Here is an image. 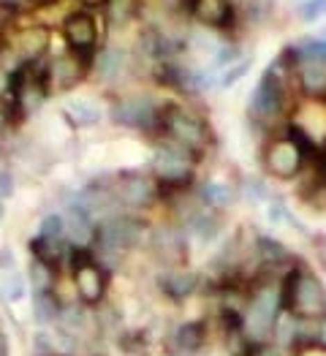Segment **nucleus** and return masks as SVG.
Wrapping results in <instances>:
<instances>
[{"label":"nucleus","mask_w":326,"mask_h":356,"mask_svg":"<svg viewBox=\"0 0 326 356\" xmlns=\"http://www.w3.org/2000/svg\"><path fill=\"white\" fill-rule=\"evenodd\" d=\"M158 136L163 142H172L177 147L193 152L202 158L212 145V131L196 112L179 106V104H163L158 118Z\"/></svg>","instance_id":"f257e3e1"},{"label":"nucleus","mask_w":326,"mask_h":356,"mask_svg":"<svg viewBox=\"0 0 326 356\" xmlns=\"http://www.w3.org/2000/svg\"><path fill=\"white\" fill-rule=\"evenodd\" d=\"M313 149H316V145L310 139H304L294 125H288L283 134L269 136L261 161H264V169H267L269 177L294 179L302 175V169L310 161Z\"/></svg>","instance_id":"f03ea898"},{"label":"nucleus","mask_w":326,"mask_h":356,"mask_svg":"<svg viewBox=\"0 0 326 356\" xmlns=\"http://www.w3.org/2000/svg\"><path fill=\"white\" fill-rule=\"evenodd\" d=\"M283 310H291L302 318H318L326 313V289L321 277L307 267H291L280 280Z\"/></svg>","instance_id":"7ed1b4c3"},{"label":"nucleus","mask_w":326,"mask_h":356,"mask_svg":"<svg viewBox=\"0 0 326 356\" xmlns=\"http://www.w3.org/2000/svg\"><path fill=\"white\" fill-rule=\"evenodd\" d=\"M196 163L199 158L193 152L161 139V147L155 149V158L149 163L152 179L158 182V199H163L166 193L185 191L196 177Z\"/></svg>","instance_id":"20e7f679"},{"label":"nucleus","mask_w":326,"mask_h":356,"mask_svg":"<svg viewBox=\"0 0 326 356\" xmlns=\"http://www.w3.org/2000/svg\"><path fill=\"white\" fill-rule=\"evenodd\" d=\"M283 310L280 302V283H272L267 277H256L247 289V305L242 313V329L250 334L253 343H261L272 334L275 318Z\"/></svg>","instance_id":"39448f33"},{"label":"nucleus","mask_w":326,"mask_h":356,"mask_svg":"<svg viewBox=\"0 0 326 356\" xmlns=\"http://www.w3.org/2000/svg\"><path fill=\"white\" fill-rule=\"evenodd\" d=\"M106 33H109V25L101 11L74 8L60 22V35L65 41V49L79 52L85 58H95V52L106 44Z\"/></svg>","instance_id":"423d86ee"},{"label":"nucleus","mask_w":326,"mask_h":356,"mask_svg":"<svg viewBox=\"0 0 326 356\" xmlns=\"http://www.w3.org/2000/svg\"><path fill=\"white\" fill-rule=\"evenodd\" d=\"M65 264L71 269L74 289H76V297L82 299V305H90V307L101 305L109 289V269H104L92 259L90 248H71Z\"/></svg>","instance_id":"0eeeda50"},{"label":"nucleus","mask_w":326,"mask_h":356,"mask_svg":"<svg viewBox=\"0 0 326 356\" xmlns=\"http://www.w3.org/2000/svg\"><path fill=\"white\" fill-rule=\"evenodd\" d=\"M161 106L152 95L147 92H136V95H122L112 104V120L117 125L133 128V131H155L158 134V118H161Z\"/></svg>","instance_id":"6e6552de"},{"label":"nucleus","mask_w":326,"mask_h":356,"mask_svg":"<svg viewBox=\"0 0 326 356\" xmlns=\"http://www.w3.org/2000/svg\"><path fill=\"white\" fill-rule=\"evenodd\" d=\"M92 58H85L79 52L63 49L60 55L47 60V88L52 92H68L88 79Z\"/></svg>","instance_id":"1a4fd4ad"},{"label":"nucleus","mask_w":326,"mask_h":356,"mask_svg":"<svg viewBox=\"0 0 326 356\" xmlns=\"http://www.w3.org/2000/svg\"><path fill=\"white\" fill-rule=\"evenodd\" d=\"M185 14L199 28L215 30V33H231L239 25V11L231 0H188Z\"/></svg>","instance_id":"9d476101"},{"label":"nucleus","mask_w":326,"mask_h":356,"mask_svg":"<svg viewBox=\"0 0 326 356\" xmlns=\"http://www.w3.org/2000/svg\"><path fill=\"white\" fill-rule=\"evenodd\" d=\"M112 188L120 207L125 209H147L158 202V182L142 172H117L112 175Z\"/></svg>","instance_id":"9b49d317"},{"label":"nucleus","mask_w":326,"mask_h":356,"mask_svg":"<svg viewBox=\"0 0 326 356\" xmlns=\"http://www.w3.org/2000/svg\"><path fill=\"white\" fill-rule=\"evenodd\" d=\"M182 232L207 245V242H215V239L220 237L223 220H220V215H218L215 209L199 202L196 207H190L182 215Z\"/></svg>","instance_id":"f8f14e48"},{"label":"nucleus","mask_w":326,"mask_h":356,"mask_svg":"<svg viewBox=\"0 0 326 356\" xmlns=\"http://www.w3.org/2000/svg\"><path fill=\"white\" fill-rule=\"evenodd\" d=\"M125 68H128V52H125L122 47H115V44H104V47L95 52V58H92L90 74H92L95 79L112 85V82H117L120 76L125 74Z\"/></svg>","instance_id":"ddd939ff"},{"label":"nucleus","mask_w":326,"mask_h":356,"mask_svg":"<svg viewBox=\"0 0 326 356\" xmlns=\"http://www.w3.org/2000/svg\"><path fill=\"white\" fill-rule=\"evenodd\" d=\"M152 250L161 264L166 267H182L188 259V245H185V232L182 229H161L152 237Z\"/></svg>","instance_id":"4468645a"},{"label":"nucleus","mask_w":326,"mask_h":356,"mask_svg":"<svg viewBox=\"0 0 326 356\" xmlns=\"http://www.w3.org/2000/svg\"><path fill=\"white\" fill-rule=\"evenodd\" d=\"M294 79L302 95L307 98H324L326 95V63L299 60L294 63Z\"/></svg>","instance_id":"2eb2a0df"},{"label":"nucleus","mask_w":326,"mask_h":356,"mask_svg":"<svg viewBox=\"0 0 326 356\" xmlns=\"http://www.w3.org/2000/svg\"><path fill=\"white\" fill-rule=\"evenodd\" d=\"M163 294L172 299H185L190 297L196 289H199V277L185 267H169L161 277H158Z\"/></svg>","instance_id":"dca6fc26"},{"label":"nucleus","mask_w":326,"mask_h":356,"mask_svg":"<svg viewBox=\"0 0 326 356\" xmlns=\"http://www.w3.org/2000/svg\"><path fill=\"white\" fill-rule=\"evenodd\" d=\"M106 17V25L112 28H128L142 17V0H109L101 11Z\"/></svg>","instance_id":"f3484780"},{"label":"nucleus","mask_w":326,"mask_h":356,"mask_svg":"<svg viewBox=\"0 0 326 356\" xmlns=\"http://www.w3.org/2000/svg\"><path fill=\"white\" fill-rule=\"evenodd\" d=\"M68 250H71L68 239H47V237L30 239V256H35V259H41V261H47L52 267H58L60 261L68 259Z\"/></svg>","instance_id":"a211bd4d"},{"label":"nucleus","mask_w":326,"mask_h":356,"mask_svg":"<svg viewBox=\"0 0 326 356\" xmlns=\"http://www.w3.org/2000/svg\"><path fill=\"white\" fill-rule=\"evenodd\" d=\"M63 115L68 118V122L74 128H90V125H95L101 120V109L92 101H88V98H71L63 106Z\"/></svg>","instance_id":"6ab92c4d"},{"label":"nucleus","mask_w":326,"mask_h":356,"mask_svg":"<svg viewBox=\"0 0 326 356\" xmlns=\"http://www.w3.org/2000/svg\"><path fill=\"white\" fill-rule=\"evenodd\" d=\"M204 340H207V327L202 321H188V324L177 327L172 343L177 346V351H182V354H196L204 346Z\"/></svg>","instance_id":"aec40b11"},{"label":"nucleus","mask_w":326,"mask_h":356,"mask_svg":"<svg viewBox=\"0 0 326 356\" xmlns=\"http://www.w3.org/2000/svg\"><path fill=\"white\" fill-rule=\"evenodd\" d=\"M28 283L33 286V294L38 291H55L58 286V267L30 256V264H28Z\"/></svg>","instance_id":"412c9836"},{"label":"nucleus","mask_w":326,"mask_h":356,"mask_svg":"<svg viewBox=\"0 0 326 356\" xmlns=\"http://www.w3.org/2000/svg\"><path fill=\"white\" fill-rule=\"evenodd\" d=\"M272 337L280 348H291L299 343V316L291 310H280L272 327Z\"/></svg>","instance_id":"4be33fe9"},{"label":"nucleus","mask_w":326,"mask_h":356,"mask_svg":"<svg viewBox=\"0 0 326 356\" xmlns=\"http://www.w3.org/2000/svg\"><path fill=\"white\" fill-rule=\"evenodd\" d=\"M60 299L55 297V291H38L33 294V318L35 324L41 327H49L58 321V313H60Z\"/></svg>","instance_id":"5701e85b"},{"label":"nucleus","mask_w":326,"mask_h":356,"mask_svg":"<svg viewBox=\"0 0 326 356\" xmlns=\"http://www.w3.org/2000/svg\"><path fill=\"white\" fill-rule=\"evenodd\" d=\"M199 202L212 209H223L234 202V191L229 185H223V182L207 179V182L199 185Z\"/></svg>","instance_id":"b1692460"},{"label":"nucleus","mask_w":326,"mask_h":356,"mask_svg":"<svg viewBox=\"0 0 326 356\" xmlns=\"http://www.w3.org/2000/svg\"><path fill=\"white\" fill-rule=\"evenodd\" d=\"M256 256H259V261L267 269H275L288 261L286 245L280 239H272V237H259V242H256Z\"/></svg>","instance_id":"393cba45"},{"label":"nucleus","mask_w":326,"mask_h":356,"mask_svg":"<svg viewBox=\"0 0 326 356\" xmlns=\"http://www.w3.org/2000/svg\"><path fill=\"white\" fill-rule=\"evenodd\" d=\"M58 327L65 337L79 334V332H85V327H88V316H85V310L79 305H63L58 313Z\"/></svg>","instance_id":"a878e982"},{"label":"nucleus","mask_w":326,"mask_h":356,"mask_svg":"<svg viewBox=\"0 0 326 356\" xmlns=\"http://www.w3.org/2000/svg\"><path fill=\"white\" fill-rule=\"evenodd\" d=\"M0 294L3 299L11 305V302H19V299L28 294V277L17 269L11 272H3V286H0Z\"/></svg>","instance_id":"bb28decb"},{"label":"nucleus","mask_w":326,"mask_h":356,"mask_svg":"<svg viewBox=\"0 0 326 356\" xmlns=\"http://www.w3.org/2000/svg\"><path fill=\"white\" fill-rule=\"evenodd\" d=\"M226 348H229V356H253L256 354V343L250 340V334H247L242 327L226 332Z\"/></svg>","instance_id":"cd10ccee"},{"label":"nucleus","mask_w":326,"mask_h":356,"mask_svg":"<svg viewBox=\"0 0 326 356\" xmlns=\"http://www.w3.org/2000/svg\"><path fill=\"white\" fill-rule=\"evenodd\" d=\"M242 58V49H239L234 41H223V44H218V49L212 52V65H215V71H226L229 65H234L237 60Z\"/></svg>","instance_id":"c85d7f7f"},{"label":"nucleus","mask_w":326,"mask_h":356,"mask_svg":"<svg viewBox=\"0 0 326 356\" xmlns=\"http://www.w3.org/2000/svg\"><path fill=\"white\" fill-rule=\"evenodd\" d=\"M38 237L47 239H65V215L60 212H49L41 218L38 223Z\"/></svg>","instance_id":"c756f323"},{"label":"nucleus","mask_w":326,"mask_h":356,"mask_svg":"<svg viewBox=\"0 0 326 356\" xmlns=\"http://www.w3.org/2000/svg\"><path fill=\"white\" fill-rule=\"evenodd\" d=\"M242 196L247 199V202H253V204H259V202H267L269 199V188L264 179L259 177H247L242 182Z\"/></svg>","instance_id":"7c9ffc66"},{"label":"nucleus","mask_w":326,"mask_h":356,"mask_svg":"<svg viewBox=\"0 0 326 356\" xmlns=\"http://www.w3.org/2000/svg\"><path fill=\"white\" fill-rule=\"evenodd\" d=\"M95 324L104 329V332H115L120 329V313L112 305H95Z\"/></svg>","instance_id":"2f4dec72"},{"label":"nucleus","mask_w":326,"mask_h":356,"mask_svg":"<svg viewBox=\"0 0 326 356\" xmlns=\"http://www.w3.org/2000/svg\"><path fill=\"white\" fill-rule=\"evenodd\" d=\"M297 11L302 22H318L321 17H326V0H302Z\"/></svg>","instance_id":"473e14b6"},{"label":"nucleus","mask_w":326,"mask_h":356,"mask_svg":"<svg viewBox=\"0 0 326 356\" xmlns=\"http://www.w3.org/2000/svg\"><path fill=\"white\" fill-rule=\"evenodd\" d=\"M250 65H253V60H250V58H239L234 65H229V68L220 74V85H223V88H229V85L239 82V79H242V76L250 71Z\"/></svg>","instance_id":"72a5a7b5"},{"label":"nucleus","mask_w":326,"mask_h":356,"mask_svg":"<svg viewBox=\"0 0 326 356\" xmlns=\"http://www.w3.org/2000/svg\"><path fill=\"white\" fill-rule=\"evenodd\" d=\"M33 354L35 356H55V343H52L44 332H38V334L33 337Z\"/></svg>","instance_id":"f704fd0d"},{"label":"nucleus","mask_w":326,"mask_h":356,"mask_svg":"<svg viewBox=\"0 0 326 356\" xmlns=\"http://www.w3.org/2000/svg\"><path fill=\"white\" fill-rule=\"evenodd\" d=\"M269 220L272 223H291V215H288V209H286V204L280 199H272V204H269Z\"/></svg>","instance_id":"c9c22d12"},{"label":"nucleus","mask_w":326,"mask_h":356,"mask_svg":"<svg viewBox=\"0 0 326 356\" xmlns=\"http://www.w3.org/2000/svg\"><path fill=\"white\" fill-rule=\"evenodd\" d=\"M122 346H125V351L128 354H145V340H142V334H128V337H122Z\"/></svg>","instance_id":"e433bc0d"},{"label":"nucleus","mask_w":326,"mask_h":356,"mask_svg":"<svg viewBox=\"0 0 326 356\" xmlns=\"http://www.w3.org/2000/svg\"><path fill=\"white\" fill-rule=\"evenodd\" d=\"M313 346H318V348L326 351V313H321L316 318V340H313Z\"/></svg>","instance_id":"4c0bfd02"},{"label":"nucleus","mask_w":326,"mask_h":356,"mask_svg":"<svg viewBox=\"0 0 326 356\" xmlns=\"http://www.w3.org/2000/svg\"><path fill=\"white\" fill-rule=\"evenodd\" d=\"M65 0H25V11H44V8H58Z\"/></svg>","instance_id":"58836bf2"},{"label":"nucleus","mask_w":326,"mask_h":356,"mask_svg":"<svg viewBox=\"0 0 326 356\" xmlns=\"http://www.w3.org/2000/svg\"><path fill=\"white\" fill-rule=\"evenodd\" d=\"M14 193V177L8 169H0V196H11Z\"/></svg>","instance_id":"ea45409f"},{"label":"nucleus","mask_w":326,"mask_h":356,"mask_svg":"<svg viewBox=\"0 0 326 356\" xmlns=\"http://www.w3.org/2000/svg\"><path fill=\"white\" fill-rule=\"evenodd\" d=\"M14 267V253L11 248H0V272H11Z\"/></svg>","instance_id":"a19ab883"},{"label":"nucleus","mask_w":326,"mask_h":356,"mask_svg":"<svg viewBox=\"0 0 326 356\" xmlns=\"http://www.w3.org/2000/svg\"><path fill=\"white\" fill-rule=\"evenodd\" d=\"M109 0H76V8H88V11H104Z\"/></svg>","instance_id":"79ce46f5"},{"label":"nucleus","mask_w":326,"mask_h":356,"mask_svg":"<svg viewBox=\"0 0 326 356\" xmlns=\"http://www.w3.org/2000/svg\"><path fill=\"white\" fill-rule=\"evenodd\" d=\"M253 356H286L280 346H256V354Z\"/></svg>","instance_id":"37998d69"},{"label":"nucleus","mask_w":326,"mask_h":356,"mask_svg":"<svg viewBox=\"0 0 326 356\" xmlns=\"http://www.w3.org/2000/svg\"><path fill=\"white\" fill-rule=\"evenodd\" d=\"M318 169H321V179H324V185H326V149L318 155Z\"/></svg>","instance_id":"c03bdc74"},{"label":"nucleus","mask_w":326,"mask_h":356,"mask_svg":"<svg viewBox=\"0 0 326 356\" xmlns=\"http://www.w3.org/2000/svg\"><path fill=\"white\" fill-rule=\"evenodd\" d=\"M0 356H8V340L3 334V329H0Z\"/></svg>","instance_id":"a18cd8bd"},{"label":"nucleus","mask_w":326,"mask_h":356,"mask_svg":"<svg viewBox=\"0 0 326 356\" xmlns=\"http://www.w3.org/2000/svg\"><path fill=\"white\" fill-rule=\"evenodd\" d=\"M0 215H3V204H0Z\"/></svg>","instance_id":"49530a36"},{"label":"nucleus","mask_w":326,"mask_h":356,"mask_svg":"<svg viewBox=\"0 0 326 356\" xmlns=\"http://www.w3.org/2000/svg\"><path fill=\"white\" fill-rule=\"evenodd\" d=\"M324 101H326V95H324Z\"/></svg>","instance_id":"de8ad7c7"}]
</instances>
